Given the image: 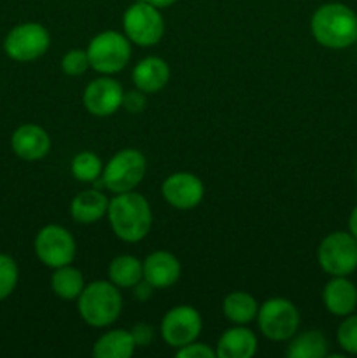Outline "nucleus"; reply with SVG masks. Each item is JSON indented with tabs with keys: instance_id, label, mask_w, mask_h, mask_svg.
Masks as SVG:
<instances>
[{
	"instance_id": "13",
	"label": "nucleus",
	"mask_w": 357,
	"mask_h": 358,
	"mask_svg": "<svg viewBox=\"0 0 357 358\" xmlns=\"http://www.w3.org/2000/svg\"><path fill=\"white\" fill-rule=\"evenodd\" d=\"M125 91L115 79L102 76L91 80L83 93V103L94 117H108L122 107Z\"/></svg>"
},
{
	"instance_id": "3",
	"label": "nucleus",
	"mask_w": 357,
	"mask_h": 358,
	"mask_svg": "<svg viewBox=\"0 0 357 358\" xmlns=\"http://www.w3.org/2000/svg\"><path fill=\"white\" fill-rule=\"evenodd\" d=\"M77 311L90 327H108L118 320L122 311V296L119 287H115L111 280L88 283L77 297Z\"/></svg>"
},
{
	"instance_id": "29",
	"label": "nucleus",
	"mask_w": 357,
	"mask_h": 358,
	"mask_svg": "<svg viewBox=\"0 0 357 358\" xmlns=\"http://www.w3.org/2000/svg\"><path fill=\"white\" fill-rule=\"evenodd\" d=\"M177 358H216L217 353L216 350H212L210 346L203 345V343H189V345L182 346L175 353Z\"/></svg>"
},
{
	"instance_id": "11",
	"label": "nucleus",
	"mask_w": 357,
	"mask_h": 358,
	"mask_svg": "<svg viewBox=\"0 0 357 358\" xmlns=\"http://www.w3.org/2000/svg\"><path fill=\"white\" fill-rule=\"evenodd\" d=\"M203 322L202 315L192 306L182 304V306L172 308L161 320V338L168 346L178 350L189 343L196 341L202 332Z\"/></svg>"
},
{
	"instance_id": "18",
	"label": "nucleus",
	"mask_w": 357,
	"mask_h": 358,
	"mask_svg": "<svg viewBox=\"0 0 357 358\" xmlns=\"http://www.w3.org/2000/svg\"><path fill=\"white\" fill-rule=\"evenodd\" d=\"M216 353L219 358H252L258 353V338L251 329L237 325L220 336Z\"/></svg>"
},
{
	"instance_id": "27",
	"label": "nucleus",
	"mask_w": 357,
	"mask_h": 358,
	"mask_svg": "<svg viewBox=\"0 0 357 358\" xmlns=\"http://www.w3.org/2000/svg\"><path fill=\"white\" fill-rule=\"evenodd\" d=\"M336 339L343 352L349 355H357V315L352 313L343 317V322L336 332Z\"/></svg>"
},
{
	"instance_id": "35",
	"label": "nucleus",
	"mask_w": 357,
	"mask_h": 358,
	"mask_svg": "<svg viewBox=\"0 0 357 358\" xmlns=\"http://www.w3.org/2000/svg\"><path fill=\"white\" fill-rule=\"evenodd\" d=\"M356 177H357V171H356Z\"/></svg>"
},
{
	"instance_id": "33",
	"label": "nucleus",
	"mask_w": 357,
	"mask_h": 358,
	"mask_svg": "<svg viewBox=\"0 0 357 358\" xmlns=\"http://www.w3.org/2000/svg\"><path fill=\"white\" fill-rule=\"evenodd\" d=\"M349 233L357 240V205L349 217Z\"/></svg>"
},
{
	"instance_id": "16",
	"label": "nucleus",
	"mask_w": 357,
	"mask_h": 358,
	"mask_svg": "<svg viewBox=\"0 0 357 358\" xmlns=\"http://www.w3.org/2000/svg\"><path fill=\"white\" fill-rule=\"evenodd\" d=\"M322 303L335 317H349L357 308V287L346 276H331L322 290Z\"/></svg>"
},
{
	"instance_id": "25",
	"label": "nucleus",
	"mask_w": 357,
	"mask_h": 358,
	"mask_svg": "<svg viewBox=\"0 0 357 358\" xmlns=\"http://www.w3.org/2000/svg\"><path fill=\"white\" fill-rule=\"evenodd\" d=\"M70 171H72L76 180L90 184V182L98 180L102 177V173H104V163H102V159L94 152L83 150V152H79L72 159Z\"/></svg>"
},
{
	"instance_id": "20",
	"label": "nucleus",
	"mask_w": 357,
	"mask_h": 358,
	"mask_svg": "<svg viewBox=\"0 0 357 358\" xmlns=\"http://www.w3.org/2000/svg\"><path fill=\"white\" fill-rule=\"evenodd\" d=\"M136 345L133 336L125 329H115L102 334L93 346L97 358H130L135 353Z\"/></svg>"
},
{
	"instance_id": "17",
	"label": "nucleus",
	"mask_w": 357,
	"mask_h": 358,
	"mask_svg": "<svg viewBox=\"0 0 357 358\" xmlns=\"http://www.w3.org/2000/svg\"><path fill=\"white\" fill-rule=\"evenodd\" d=\"M132 80L146 94L160 93L170 80V66L158 56H147L133 66Z\"/></svg>"
},
{
	"instance_id": "31",
	"label": "nucleus",
	"mask_w": 357,
	"mask_h": 358,
	"mask_svg": "<svg viewBox=\"0 0 357 358\" xmlns=\"http://www.w3.org/2000/svg\"><path fill=\"white\" fill-rule=\"evenodd\" d=\"M130 332H132L136 348H139V346L140 348H146V346H149L154 339V327L149 324H144V322L133 325Z\"/></svg>"
},
{
	"instance_id": "21",
	"label": "nucleus",
	"mask_w": 357,
	"mask_h": 358,
	"mask_svg": "<svg viewBox=\"0 0 357 358\" xmlns=\"http://www.w3.org/2000/svg\"><path fill=\"white\" fill-rule=\"evenodd\" d=\"M259 304L248 292L244 290H234L224 297L223 313L231 324L247 325L258 318Z\"/></svg>"
},
{
	"instance_id": "28",
	"label": "nucleus",
	"mask_w": 357,
	"mask_h": 358,
	"mask_svg": "<svg viewBox=\"0 0 357 358\" xmlns=\"http://www.w3.org/2000/svg\"><path fill=\"white\" fill-rule=\"evenodd\" d=\"M91 69L86 49H70L62 58V72L69 77H79Z\"/></svg>"
},
{
	"instance_id": "6",
	"label": "nucleus",
	"mask_w": 357,
	"mask_h": 358,
	"mask_svg": "<svg viewBox=\"0 0 357 358\" xmlns=\"http://www.w3.org/2000/svg\"><path fill=\"white\" fill-rule=\"evenodd\" d=\"M147 161L140 150L122 149L115 152L104 166L102 182L114 194L130 192L144 180Z\"/></svg>"
},
{
	"instance_id": "1",
	"label": "nucleus",
	"mask_w": 357,
	"mask_h": 358,
	"mask_svg": "<svg viewBox=\"0 0 357 358\" xmlns=\"http://www.w3.org/2000/svg\"><path fill=\"white\" fill-rule=\"evenodd\" d=\"M108 224L112 233L125 243H139L153 227L149 201L139 192H122L108 199Z\"/></svg>"
},
{
	"instance_id": "34",
	"label": "nucleus",
	"mask_w": 357,
	"mask_h": 358,
	"mask_svg": "<svg viewBox=\"0 0 357 358\" xmlns=\"http://www.w3.org/2000/svg\"><path fill=\"white\" fill-rule=\"evenodd\" d=\"M144 2L150 3V6L158 7V9H167V7H172L174 6L177 0H144Z\"/></svg>"
},
{
	"instance_id": "9",
	"label": "nucleus",
	"mask_w": 357,
	"mask_h": 358,
	"mask_svg": "<svg viewBox=\"0 0 357 358\" xmlns=\"http://www.w3.org/2000/svg\"><path fill=\"white\" fill-rule=\"evenodd\" d=\"M259 331L270 341H289L300 329V311L284 297H272L265 301L258 311Z\"/></svg>"
},
{
	"instance_id": "19",
	"label": "nucleus",
	"mask_w": 357,
	"mask_h": 358,
	"mask_svg": "<svg viewBox=\"0 0 357 358\" xmlns=\"http://www.w3.org/2000/svg\"><path fill=\"white\" fill-rule=\"evenodd\" d=\"M108 198L98 189L83 191L70 203V215L79 224H94L107 215Z\"/></svg>"
},
{
	"instance_id": "7",
	"label": "nucleus",
	"mask_w": 357,
	"mask_h": 358,
	"mask_svg": "<svg viewBox=\"0 0 357 358\" xmlns=\"http://www.w3.org/2000/svg\"><path fill=\"white\" fill-rule=\"evenodd\" d=\"M317 261L329 276H349L357 269V240L345 231H335L321 241Z\"/></svg>"
},
{
	"instance_id": "22",
	"label": "nucleus",
	"mask_w": 357,
	"mask_h": 358,
	"mask_svg": "<svg viewBox=\"0 0 357 358\" xmlns=\"http://www.w3.org/2000/svg\"><path fill=\"white\" fill-rule=\"evenodd\" d=\"M328 352V338L321 331H307L290 338L286 355L289 358H324Z\"/></svg>"
},
{
	"instance_id": "10",
	"label": "nucleus",
	"mask_w": 357,
	"mask_h": 358,
	"mask_svg": "<svg viewBox=\"0 0 357 358\" xmlns=\"http://www.w3.org/2000/svg\"><path fill=\"white\" fill-rule=\"evenodd\" d=\"M34 250L42 264L56 269L72 264L77 254V245L69 229L58 224H48L35 236Z\"/></svg>"
},
{
	"instance_id": "5",
	"label": "nucleus",
	"mask_w": 357,
	"mask_h": 358,
	"mask_svg": "<svg viewBox=\"0 0 357 358\" xmlns=\"http://www.w3.org/2000/svg\"><path fill=\"white\" fill-rule=\"evenodd\" d=\"M122 30L130 42L140 48L160 44L164 35V20L161 9L139 0L122 14Z\"/></svg>"
},
{
	"instance_id": "24",
	"label": "nucleus",
	"mask_w": 357,
	"mask_h": 358,
	"mask_svg": "<svg viewBox=\"0 0 357 358\" xmlns=\"http://www.w3.org/2000/svg\"><path fill=\"white\" fill-rule=\"evenodd\" d=\"M86 283H84L83 273L72 264L56 268L51 276V289L59 299L74 301L80 296Z\"/></svg>"
},
{
	"instance_id": "23",
	"label": "nucleus",
	"mask_w": 357,
	"mask_h": 358,
	"mask_svg": "<svg viewBox=\"0 0 357 358\" xmlns=\"http://www.w3.org/2000/svg\"><path fill=\"white\" fill-rule=\"evenodd\" d=\"M108 280L119 289H133L144 280V262L133 255H118L108 264Z\"/></svg>"
},
{
	"instance_id": "32",
	"label": "nucleus",
	"mask_w": 357,
	"mask_h": 358,
	"mask_svg": "<svg viewBox=\"0 0 357 358\" xmlns=\"http://www.w3.org/2000/svg\"><path fill=\"white\" fill-rule=\"evenodd\" d=\"M153 290H154V287L150 285L149 282H146V280H140V282L133 287V296H135V299L140 301V303H146V301L153 296Z\"/></svg>"
},
{
	"instance_id": "26",
	"label": "nucleus",
	"mask_w": 357,
	"mask_h": 358,
	"mask_svg": "<svg viewBox=\"0 0 357 358\" xmlns=\"http://www.w3.org/2000/svg\"><path fill=\"white\" fill-rule=\"evenodd\" d=\"M20 269L10 255L0 252V301L7 299L16 290Z\"/></svg>"
},
{
	"instance_id": "4",
	"label": "nucleus",
	"mask_w": 357,
	"mask_h": 358,
	"mask_svg": "<svg viewBox=\"0 0 357 358\" xmlns=\"http://www.w3.org/2000/svg\"><path fill=\"white\" fill-rule=\"evenodd\" d=\"M90 66L102 76H112L125 69L132 58V45L126 35L105 30L94 35L88 44Z\"/></svg>"
},
{
	"instance_id": "12",
	"label": "nucleus",
	"mask_w": 357,
	"mask_h": 358,
	"mask_svg": "<svg viewBox=\"0 0 357 358\" xmlns=\"http://www.w3.org/2000/svg\"><path fill=\"white\" fill-rule=\"evenodd\" d=\"M161 194L172 208L186 212V210L196 208L203 201L205 185H203L202 178L196 177L195 173L177 171L164 178L163 185H161Z\"/></svg>"
},
{
	"instance_id": "15",
	"label": "nucleus",
	"mask_w": 357,
	"mask_h": 358,
	"mask_svg": "<svg viewBox=\"0 0 357 358\" xmlns=\"http://www.w3.org/2000/svg\"><path fill=\"white\" fill-rule=\"evenodd\" d=\"M181 262L172 252L158 250L144 261V280L154 289H170L181 278Z\"/></svg>"
},
{
	"instance_id": "14",
	"label": "nucleus",
	"mask_w": 357,
	"mask_h": 358,
	"mask_svg": "<svg viewBox=\"0 0 357 358\" xmlns=\"http://www.w3.org/2000/svg\"><path fill=\"white\" fill-rule=\"evenodd\" d=\"M10 149L23 161H41L51 150V136L42 126L27 122L10 135Z\"/></svg>"
},
{
	"instance_id": "2",
	"label": "nucleus",
	"mask_w": 357,
	"mask_h": 358,
	"mask_svg": "<svg viewBox=\"0 0 357 358\" xmlns=\"http://www.w3.org/2000/svg\"><path fill=\"white\" fill-rule=\"evenodd\" d=\"M315 42L328 49H346L357 42V14L342 2L322 3L310 20Z\"/></svg>"
},
{
	"instance_id": "30",
	"label": "nucleus",
	"mask_w": 357,
	"mask_h": 358,
	"mask_svg": "<svg viewBox=\"0 0 357 358\" xmlns=\"http://www.w3.org/2000/svg\"><path fill=\"white\" fill-rule=\"evenodd\" d=\"M146 105H147V96L146 93L140 90L126 91L125 96H122V108L128 110L130 114H140V112H144Z\"/></svg>"
},
{
	"instance_id": "8",
	"label": "nucleus",
	"mask_w": 357,
	"mask_h": 358,
	"mask_svg": "<svg viewBox=\"0 0 357 358\" xmlns=\"http://www.w3.org/2000/svg\"><path fill=\"white\" fill-rule=\"evenodd\" d=\"M51 35L48 28L35 21H27L10 28L4 38V51L10 59L20 63L35 62L48 52Z\"/></svg>"
}]
</instances>
